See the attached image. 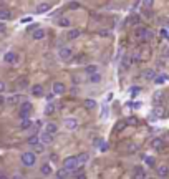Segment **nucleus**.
I'll list each match as a JSON object with an SVG mask.
<instances>
[{"label": "nucleus", "mask_w": 169, "mask_h": 179, "mask_svg": "<svg viewBox=\"0 0 169 179\" xmlns=\"http://www.w3.org/2000/svg\"><path fill=\"white\" fill-rule=\"evenodd\" d=\"M38 139H40V143H41L43 146H47V144H50V143L53 141V136H51V134H48V133H45V131H43L40 136H38Z\"/></svg>", "instance_id": "obj_10"}, {"label": "nucleus", "mask_w": 169, "mask_h": 179, "mask_svg": "<svg viewBox=\"0 0 169 179\" xmlns=\"http://www.w3.org/2000/svg\"><path fill=\"white\" fill-rule=\"evenodd\" d=\"M76 161H78V166H81V164H85L88 161V154L83 153V154H80V156H76Z\"/></svg>", "instance_id": "obj_34"}, {"label": "nucleus", "mask_w": 169, "mask_h": 179, "mask_svg": "<svg viewBox=\"0 0 169 179\" xmlns=\"http://www.w3.org/2000/svg\"><path fill=\"white\" fill-rule=\"evenodd\" d=\"M153 81L157 83V85H163V83L167 81V75H164V73H163V75H156V78H154Z\"/></svg>", "instance_id": "obj_31"}, {"label": "nucleus", "mask_w": 169, "mask_h": 179, "mask_svg": "<svg viewBox=\"0 0 169 179\" xmlns=\"http://www.w3.org/2000/svg\"><path fill=\"white\" fill-rule=\"evenodd\" d=\"M88 80H90L91 83H100V81H101V73H100V71L91 73V75H90V78H88Z\"/></svg>", "instance_id": "obj_30"}, {"label": "nucleus", "mask_w": 169, "mask_h": 179, "mask_svg": "<svg viewBox=\"0 0 169 179\" xmlns=\"http://www.w3.org/2000/svg\"><path fill=\"white\" fill-rule=\"evenodd\" d=\"M94 146H98L101 151H108V148H110V146H108V143L103 141V139H96V141H94Z\"/></svg>", "instance_id": "obj_28"}, {"label": "nucleus", "mask_w": 169, "mask_h": 179, "mask_svg": "<svg viewBox=\"0 0 169 179\" xmlns=\"http://www.w3.org/2000/svg\"><path fill=\"white\" fill-rule=\"evenodd\" d=\"M68 7H70V8H76V7H80V3H76V2H71Z\"/></svg>", "instance_id": "obj_47"}, {"label": "nucleus", "mask_w": 169, "mask_h": 179, "mask_svg": "<svg viewBox=\"0 0 169 179\" xmlns=\"http://www.w3.org/2000/svg\"><path fill=\"white\" fill-rule=\"evenodd\" d=\"M164 55H166V57L169 58V48H167V50H166V51H164Z\"/></svg>", "instance_id": "obj_54"}, {"label": "nucleus", "mask_w": 169, "mask_h": 179, "mask_svg": "<svg viewBox=\"0 0 169 179\" xmlns=\"http://www.w3.org/2000/svg\"><path fill=\"white\" fill-rule=\"evenodd\" d=\"M5 88H7V86H5V83H3L2 80H0V94H2L3 91H5Z\"/></svg>", "instance_id": "obj_45"}, {"label": "nucleus", "mask_w": 169, "mask_h": 179, "mask_svg": "<svg viewBox=\"0 0 169 179\" xmlns=\"http://www.w3.org/2000/svg\"><path fill=\"white\" fill-rule=\"evenodd\" d=\"M139 86H133V88H131V96H134V94H138L139 93Z\"/></svg>", "instance_id": "obj_44"}, {"label": "nucleus", "mask_w": 169, "mask_h": 179, "mask_svg": "<svg viewBox=\"0 0 169 179\" xmlns=\"http://www.w3.org/2000/svg\"><path fill=\"white\" fill-rule=\"evenodd\" d=\"M98 71V66L96 65H88L86 66V73L88 75H91V73H96Z\"/></svg>", "instance_id": "obj_39"}, {"label": "nucleus", "mask_w": 169, "mask_h": 179, "mask_svg": "<svg viewBox=\"0 0 169 179\" xmlns=\"http://www.w3.org/2000/svg\"><path fill=\"white\" fill-rule=\"evenodd\" d=\"M146 31H147L146 27H138V28H136V31H134V35L139 38V40H143V38H144V35H146Z\"/></svg>", "instance_id": "obj_26"}, {"label": "nucleus", "mask_w": 169, "mask_h": 179, "mask_svg": "<svg viewBox=\"0 0 169 179\" xmlns=\"http://www.w3.org/2000/svg\"><path fill=\"white\" fill-rule=\"evenodd\" d=\"M71 50H70L68 47H63V48H60L58 50V58L61 60V61H68L70 58H71Z\"/></svg>", "instance_id": "obj_4"}, {"label": "nucleus", "mask_w": 169, "mask_h": 179, "mask_svg": "<svg viewBox=\"0 0 169 179\" xmlns=\"http://www.w3.org/2000/svg\"><path fill=\"white\" fill-rule=\"evenodd\" d=\"M31 124H33V123H31L30 118H22V121H20V129H23V131H25V129H30Z\"/></svg>", "instance_id": "obj_21"}, {"label": "nucleus", "mask_w": 169, "mask_h": 179, "mask_svg": "<svg viewBox=\"0 0 169 179\" xmlns=\"http://www.w3.org/2000/svg\"><path fill=\"white\" fill-rule=\"evenodd\" d=\"M37 143H40V139H38V134H35V136H30V138H28V144H30V146L37 144Z\"/></svg>", "instance_id": "obj_37"}, {"label": "nucleus", "mask_w": 169, "mask_h": 179, "mask_svg": "<svg viewBox=\"0 0 169 179\" xmlns=\"http://www.w3.org/2000/svg\"><path fill=\"white\" fill-rule=\"evenodd\" d=\"M5 30H7V28H5V25H3V23H0V33H3Z\"/></svg>", "instance_id": "obj_50"}, {"label": "nucleus", "mask_w": 169, "mask_h": 179, "mask_svg": "<svg viewBox=\"0 0 169 179\" xmlns=\"http://www.w3.org/2000/svg\"><path fill=\"white\" fill-rule=\"evenodd\" d=\"M31 38H33V40H43L45 38V30L43 28H35L31 31Z\"/></svg>", "instance_id": "obj_14"}, {"label": "nucleus", "mask_w": 169, "mask_h": 179, "mask_svg": "<svg viewBox=\"0 0 169 179\" xmlns=\"http://www.w3.org/2000/svg\"><path fill=\"white\" fill-rule=\"evenodd\" d=\"M68 173H70V171H66L65 167H61V169L56 171V179H66V177H68Z\"/></svg>", "instance_id": "obj_32"}, {"label": "nucleus", "mask_w": 169, "mask_h": 179, "mask_svg": "<svg viewBox=\"0 0 169 179\" xmlns=\"http://www.w3.org/2000/svg\"><path fill=\"white\" fill-rule=\"evenodd\" d=\"M78 179H86V177H85V174H80V177Z\"/></svg>", "instance_id": "obj_55"}, {"label": "nucleus", "mask_w": 169, "mask_h": 179, "mask_svg": "<svg viewBox=\"0 0 169 179\" xmlns=\"http://www.w3.org/2000/svg\"><path fill=\"white\" fill-rule=\"evenodd\" d=\"M0 179H10V177H8V176H5L3 173H0Z\"/></svg>", "instance_id": "obj_53"}, {"label": "nucleus", "mask_w": 169, "mask_h": 179, "mask_svg": "<svg viewBox=\"0 0 169 179\" xmlns=\"http://www.w3.org/2000/svg\"><path fill=\"white\" fill-rule=\"evenodd\" d=\"M27 86H28V80L25 78V76H22L20 80H17V83H15V88L18 90V91H20V90H25Z\"/></svg>", "instance_id": "obj_16"}, {"label": "nucleus", "mask_w": 169, "mask_h": 179, "mask_svg": "<svg viewBox=\"0 0 169 179\" xmlns=\"http://www.w3.org/2000/svg\"><path fill=\"white\" fill-rule=\"evenodd\" d=\"M31 110H33V106H31L30 101H23L22 106H20V110H18V113H20V116H22V118H28V116H30V113H31Z\"/></svg>", "instance_id": "obj_3"}, {"label": "nucleus", "mask_w": 169, "mask_h": 179, "mask_svg": "<svg viewBox=\"0 0 169 179\" xmlns=\"http://www.w3.org/2000/svg\"><path fill=\"white\" fill-rule=\"evenodd\" d=\"M129 22H131L133 25H138V23H139V15H131V18H129Z\"/></svg>", "instance_id": "obj_43"}, {"label": "nucleus", "mask_w": 169, "mask_h": 179, "mask_svg": "<svg viewBox=\"0 0 169 179\" xmlns=\"http://www.w3.org/2000/svg\"><path fill=\"white\" fill-rule=\"evenodd\" d=\"M3 61L8 63V65H13V63L17 61V53L15 51H8V53L3 55Z\"/></svg>", "instance_id": "obj_13"}, {"label": "nucleus", "mask_w": 169, "mask_h": 179, "mask_svg": "<svg viewBox=\"0 0 169 179\" xmlns=\"http://www.w3.org/2000/svg\"><path fill=\"white\" fill-rule=\"evenodd\" d=\"M27 22H31V17H27V18H22V23H27Z\"/></svg>", "instance_id": "obj_49"}, {"label": "nucleus", "mask_w": 169, "mask_h": 179, "mask_svg": "<svg viewBox=\"0 0 169 179\" xmlns=\"http://www.w3.org/2000/svg\"><path fill=\"white\" fill-rule=\"evenodd\" d=\"M151 148L156 149V151H161L164 148V139L163 138H154L153 141H151Z\"/></svg>", "instance_id": "obj_9"}, {"label": "nucleus", "mask_w": 169, "mask_h": 179, "mask_svg": "<svg viewBox=\"0 0 169 179\" xmlns=\"http://www.w3.org/2000/svg\"><path fill=\"white\" fill-rule=\"evenodd\" d=\"M63 167L66 171H73V169H78V161H76V156H70L63 161Z\"/></svg>", "instance_id": "obj_2"}, {"label": "nucleus", "mask_w": 169, "mask_h": 179, "mask_svg": "<svg viewBox=\"0 0 169 179\" xmlns=\"http://www.w3.org/2000/svg\"><path fill=\"white\" fill-rule=\"evenodd\" d=\"M55 111V103L53 101H48L47 106H45V114H51Z\"/></svg>", "instance_id": "obj_33"}, {"label": "nucleus", "mask_w": 169, "mask_h": 179, "mask_svg": "<svg viewBox=\"0 0 169 179\" xmlns=\"http://www.w3.org/2000/svg\"><path fill=\"white\" fill-rule=\"evenodd\" d=\"M156 173H157V177H161V179H166L169 177V167L167 166H157V169H156Z\"/></svg>", "instance_id": "obj_8"}, {"label": "nucleus", "mask_w": 169, "mask_h": 179, "mask_svg": "<svg viewBox=\"0 0 169 179\" xmlns=\"http://www.w3.org/2000/svg\"><path fill=\"white\" fill-rule=\"evenodd\" d=\"M40 173L43 174V176H50V174H51V164H50V163H45V164H41V167H40Z\"/></svg>", "instance_id": "obj_22"}, {"label": "nucleus", "mask_w": 169, "mask_h": 179, "mask_svg": "<svg viewBox=\"0 0 169 179\" xmlns=\"http://www.w3.org/2000/svg\"><path fill=\"white\" fill-rule=\"evenodd\" d=\"M50 8H51V5H50V3H47V2H41V3H38V5H37V8H35V12H37L38 15H41V13H47Z\"/></svg>", "instance_id": "obj_7"}, {"label": "nucleus", "mask_w": 169, "mask_h": 179, "mask_svg": "<svg viewBox=\"0 0 169 179\" xmlns=\"http://www.w3.org/2000/svg\"><path fill=\"white\" fill-rule=\"evenodd\" d=\"M56 131H58V126H56L55 123H48V124L45 126V133H48V134H51V136H55Z\"/></svg>", "instance_id": "obj_17"}, {"label": "nucleus", "mask_w": 169, "mask_h": 179, "mask_svg": "<svg viewBox=\"0 0 169 179\" xmlns=\"http://www.w3.org/2000/svg\"><path fill=\"white\" fill-rule=\"evenodd\" d=\"M100 35H103V37H106V35H110V30H100Z\"/></svg>", "instance_id": "obj_48"}, {"label": "nucleus", "mask_w": 169, "mask_h": 179, "mask_svg": "<svg viewBox=\"0 0 169 179\" xmlns=\"http://www.w3.org/2000/svg\"><path fill=\"white\" fill-rule=\"evenodd\" d=\"M146 179H156V177H146Z\"/></svg>", "instance_id": "obj_56"}, {"label": "nucleus", "mask_w": 169, "mask_h": 179, "mask_svg": "<svg viewBox=\"0 0 169 179\" xmlns=\"http://www.w3.org/2000/svg\"><path fill=\"white\" fill-rule=\"evenodd\" d=\"M20 101H22V96H20V94H12V96L7 100V103L8 104H17V103H20Z\"/></svg>", "instance_id": "obj_29"}, {"label": "nucleus", "mask_w": 169, "mask_h": 179, "mask_svg": "<svg viewBox=\"0 0 169 179\" xmlns=\"http://www.w3.org/2000/svg\"><path fill=\"white\" fill-rule=\"evenodd\" d=\"M146 169L143 166H134L133 169V179H146Z\"/></svg>", "instance_id": "obj_5"}, {"label": "nucleus", "mask_w": 169, "mask_h": 179, "mask_svg": "<svg viewBox=\"0 0 169 179\" xmlns=\"http://www.w3.org/2000/svg\"><path fill=\"white\" fill-rule=\"evenodd\" d=\"M161 37H163V38H169L167 31H166V30H164V28H163V30H161Z\"/></svg>", "instance_id": "obj_46"}, {"label": "nucleus", "mask_w": 169, "mask_h": 179, "mask_svg": "<svg viewBox=\"0 0 169 179\" xmlns=\"http://www.w3.org/2000/svg\"><path fill=\"white\" fill-rule=\"evenodd\" d=\"M63 123H65L66 129H76L78 128V119H75V118H66Z\"/></svg>", "instance_id": "obj_12"}, {"label": "nucleus", "mask_w": 169, "mask_h": 179, "mask_svg": "<svg viewBox=\"0 0 169 179\" xmlns=\"http://www.w3.org/2000/svg\"><path fill=\"white\" fill-rule=\"evenodd\" d=\"M151 116H153V118H163L164 116V108H161L159 104H156V108L153 110Z\"/></svg>", "instance_id": "obj_18"}, {"label": "nucleus", "mask_w": 169, "mask_h": 179, "mask_svg": "<svg viewBox=\"0 0 169 179\" xmlns=\"http://www.w3.org/2000/svg\"><path fill=\"white\" fill-rule=\"evenodd\" d=\"M10 179H23L22 176H20V174H15V176H12V177H10Z\"/></svg>", "instance_id": "obj_51"}, {"label": "nucleus", "mask_w": 169, "mask_h": 179, "mask_svg": "<svg viewBox=\"0 0 169 179\" xmlns=\"http://www.w3.org/2000/svg\"><path fill=\"white\" fill-rule=\"evenodd\" d=\"M141 75H143V78L144 80H154L156 78V70H153V68H146V70H143V73H141Z\"/></svg>", "instance_id": "obj_11"}, {"label": "nucleus", "mask_w": 169, "mask_h": 179, "mask_svg": "<svg viewBox=\"0 0 169 179\" xmlns=\"http://www.w3.org/2000/svg\"><path fill=\"white\" fill-rule=\"evenodd\" d=\"M12 17L13 15L8 8H0V20H10Z\"/></svg>", "instance_id": "obj_23"}, {"label": "nucleus", "mask_w": 169, "mask_h": 179, "mask_svg": "<svg viewBox=\"0 0 169 179\" xmlns=\"http://www.w3.org/2000/svg\"><path fill=\"white\" fill-rule=\"evenodd\" d=\"M163 98H164V93H163V91H156V93L153 94V101H154L156 104H161V103H163Z\"/></svg>", "instance_id": "obj_25"}, {"label": "nucleus", "mask_w": 169, "mask_h": 179, "mask_svg": "<svg viewBox=\"0 0 169 179\" xmlns=\"http://www.w3.org/2000/svg\"><path fill=\"white\" fill-rule=\"evenodd\" d=\"M65 91H66L65 83H61V81H55L53 83V94H63Z\"/></svg>", "instance_id": "obj_6"}, {"label": "nucleus", "mask_w": 169, "mask_h": 179, "mask_svg": "<svg viewBox=\"0 0 169 179\" xmlns=\"http://www.w3.org/2000/svg\"><path fill=\"white\" fill-rule=\"evenodd\" d=\"M20 161H22L23 166H33L35 163H37V156H35V153H23L22 156H20Z\"/></svg>", "instance_id": "obj_1"}, {"label": "nucleus", "mask_w": 169, "mask_h": 179, "mask_svg": "<svg viewBox=\"0 0 169 179\" xmlns=\"http://www.w3.org/2000/svg\"><path fill=\"white\" fill-rule=\"evenodd\" d=\"M153 3H154V0H143V7H144V8H151Z\"/></svg>", "instance_id": "obj_41"}, {"label": "nucleus", "mask_w": 169, "mask_h": 179, "mask_svg": "<svg viewBox=\"0 0 169 179\" xmlns=\"http://www.w3.org/2000/svg\"><path fill=\"white\" fill-rule=\"evenodd\" d=\"M153 37H154V33H153L149 28H147V31H146V35H144L143 40H144V41H149V40H153Z\"/></svg>", "instance_id": "obj_40"}, {"label": "nucleus", "mask_w": 169, "mask_h": 179, "mask_svg": "<svg viewBox=\"0 0 169 179\" xmlns=\"http://www.w3.org/2000/svg\"><path fill=\"white\" fill-rule=\"evenodd\" d=\"M167 25H169V17H167Z\"/></svg>", "instance_id": "obj_57"}, {"label": "nucleus", "mask_w": 169, "mask_h": 179, "mask_svg": "<svg viewBox=\"0 0 169 179\" xmlns=\"http://www.w3.org/2000/svg\"><path fill=\"white\" fill-rule=\"evenodd\" d=\"M124 128H126V121H118V123H116V126H114L116 131H123Z\"/></svg>", "instance_id": "obj_38"}, {"label": "nucleus", "mask_w": 169, "mask_h": 179, "mask_svg": "<svg viewBox=\"0 0 169 179\" xmlns=\"http://www.w3.org/2000/svg\"><path fill=\"white\" fill-rule=\"evenodd\" d=\"M0 104H5V98H3L2 94H0Z\"/></svg>", "instance_id": "obj_52"}, {"label": "nucleus", "mask_w": 169, "mask_h": 179, "mask_svg": "<svg viewBox=\"0 0 169 179\" xmlns=\"http://www.w3.org/2000/svg\"><path fill=\"white\" fill-rule=\"evenodd\" d=\"M33 151H35V153H43L45 146L41 144V143H37V144H33Z\"/></svg>", "instance_id": "obj_36"}, {"label": "nucleus", "mask_w": 169, "mask_h": 179, "mask_svg": "<svg viewBox=\"0 0 169 179\" xmlns=\"http://www.w3.org/2000/svg\"><path fill=\"white\" fill-rule=\"evenodd\" d=\"M43 86L41 85H33L31 86V94H33V96H37V98H40V96H43Z\"/></svg>", "instance_id": "obj_15"}, {"label": "nucleus", "mask_w": 169, "mask_h": 179, "mask_svg": "<svg viewBox=\"0 0 169 179\" xmlns=\"http://www.w3.org/2000/svg\"><path fill=\"white\" fill-rule=\"evenodd\" d=\"M143 159H144V163H146L147 166H151V167H153L154 164H156V161H154V157H153V156H143Z\"/></svg>", "instance_id": "obj_35"}, {"label": "nucleus", "mask_w": 169, "mask_h": 179, "mask_svg": "<svg viewBox=\"0 0 169 179\" xmlns=\"http://www.w3.org/2000/svg\"><path fill=\"white\" fill-rule=\"evenodd\" d=\"M83 104H85L86 110H94V108H96V100H93V98H86V100L83 101Z\"/></svg>", "instance_id": "obj_20"}, {"label": "nucleus", "mask_w": 169, "mask_h": 179, "mask_svg": "<svg viewBox=\"0 0 169 179\" xmlns=\"http://www.w3.org/2000/svg\"><path fill=\"white\" fill-rule=\"evenodd\" d=\"M80 35H81V30L80 28H71L68 31V35H66V38H68V40H75V38H78Z\"/></svg>", "instance_id": "obj_19"}, {"label": "nucleus", "mask_w": 169, "mask_h": 179, "mask_svg": "<svg viewBox=\"0 0 169 179\" xmlns=\"http://www.w3.org/2000/svg\"><path fill=\"white\" fill-rule=\"evenodd\" d=\"M58 27H70L71 25V20L68 18V17H61V18H58Z\"/></svg>", "instance_id": "obj_27"}, {"label": "nucleus", "mask_w": 169, "mask_h": 179, "mask_svg": "<svg viewBox=\"0 0 169 179\" xmlns=\"http://www.w3.org/2000/svg\"><path fill=\"white\" fill-rule=\"evenodd\" d=\"M126 124H133V126H136V124H138V119H136L134 116H131V118L126 119Z\"/></svg>", "instance_id": "obj_42"}, {"label": "nucleus", "mask_w": 169, "mask_h": 179, "mask_svg": "<svg viewBox=\"0 0 169 179\" xmlns=\"http://www.w3.org/2000/svg\"><path fill=\"white\" fill-rule=\"evenodd\" d=\"M139 151V146L136 144V143H129L128 146H126V153L128 154H134V153H138Z\"/></svg>", "instance_id": "obj_24"}]
</instances>
